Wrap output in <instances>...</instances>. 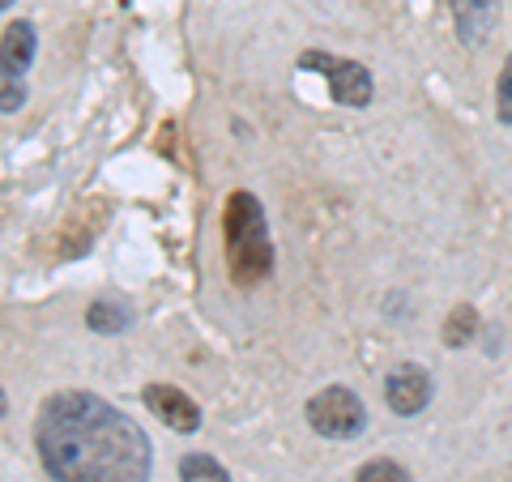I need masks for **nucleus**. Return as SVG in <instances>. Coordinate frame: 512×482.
Segmentation results:
<instances>
[{
    "label": "nucleus",
    "instance_id": "nucleus-12",
    "mask_svg": "<svg viewBox=\"0 0 512 482\" xmlns=\"http://www.w3.org/2000/svg\"><path fill=\"white\" fill-rule=\"evenodd\" d=\"M355 482H414L406 465H397L389 457H376V461H367L363 470L355 474Z\"/></svg>",
    "mask_w": 512,
    "mask_h": 482
},
{
    "label": "nucleus",
    "instance_id": "nucleus-3",
    "mask_svg": "<svg viewBox=\"0 0 512 482\" xmlns=\"http://www.w3.org/2000/svg\"><path fill=\"white\" fill-rule=\"evenodd\" d=\"M303 414H308V427L325 440H355L367 427L363 401H359L355 389H346V384H329V389L312 393Z\"/></svg>",
    "mask_w": 512,
    "mask_h": 482
},
{
    "label": "nucleus",
    "instance_id": "nucleus-8",
    "mask_svg": "<svg viewBox=\"0 0 512 482\" xmlns=\"http://www.w3.org/2000/svg\"><path fill=\"white\" fill-rule=\"evenodd\" d=\"M453 22L461 43H487V35L495 30V0H453Z\"/></svg>",
    "mask_w": 512,
    "mask_h": 482
},
{
    "label": "nucleus",
    "instance_id": "nucleus-9",
    "mask_svg": "<svg viewBox=\"0 0 512 482\" xmlns=\"http://www.w3.org/2000/svg\"><path fill=\"white\" fill-rule=\"evenodd\" d=\"M86 325L90 333H103V337H116L133 325V312H128V303H116V299H94L86 308Z\"/></svg>",
    "mask_w": 512,
    "mask_h": 482
},
{
    "label": "nucleus",
    "instance_id": "nucleus-13",
    "mask_svg": "<svg viewBox=\"0 0 512 482\" xmlns=\"http://www.w3.org/2000/svg\"><path fill=\"white\" fill-rule=\"evenodd\" d=\"M22 107H26V82L0 69V111L13 116V111H22Z\"/></svg>",
    "mask_w": 512,
    "mask_h": 482
},
{
    "label": "nucleus",
    "instance_id": "nucleus-6",
    "mask_svg": "<svg viewBox=\"0 0 512 482\" xmlns=\"http://www.w3.org/2000/svg\"><path fill=\"white\" fill-rule=\"evenodd\" d=\"M141 401H146V410L158 423L180 431V436H192V431L201 427V406L184 389H175V384H146V389H141Z\"/></svg>",
    "mask_w": 512,
    "mask_h": 482
},
{
    "label": "nucleus",
    "instance_id": "nucleus-4",
    "mask_svg": "<svg viewBox=\"0 0 512 482\" xmlns=\"http://www.w3.org/2000/svg\"><path fill=\"white\" fill-rule=\"evenodd\" d=\"M299 69H316L320 77H325L329 94H333V103H338V107H367V103H372V94H376L372 73H367L359 60H342L333 52H303Z\"/></svg>",
    "mask_w": 512,
    "mask_h": 482
},
{
    "label": "nucleus",
    "instance_id": "nucleus-16",
    "mask_svg": "<svg viewBox=\"0 0 512 482\" xmlns=\"http://www.w3.org/2000/svg\"><path fill=\"white\" fill-rule=\"evenodd\" d=\"M9 5H18V0H0V13H5V9H9Z\"/></svg>",
    "mask_w": 512,
    "mask_h": 482
},
{
    "label": "nucleus",
    "instance_id": "nucleus-2",
    "mask_svg": "<svg viewBox=\"0 0 512 482\" xmlns=\"http://www.w3.org/2000/svg\"><path fill=\"white\" fill-rule=\"evenodd\" d=\"M222 244H227V269L239 286H256L274 273V244H269L265 205L252 192H231L227 197Z\"/></svg>",
    "mask_w": 512,
    "mask_h": 482
},
{
    "label": "nucleus",
    "instance_id": "nucleus-14",
    "mask_svg": "<svg viewBox=\"0 0 512 482\" xmlns=\"http://www.w3.org/2000/svg\"><path fill=\"white\" fill-rule=\"evenodd\" d=\"M495 116H500L504 124H512V52L504 56L500 86H495Z\"/></svg>",
    "mask_w": 512,
    "mask_h": 482
},
{
    "label": "nucleus",
    "instance_id": "nucleus-11",
    "mask_svg": "<svg viewBox=\"0 0 512 482\" xmlns=\"http://www.w3.org/2000/svg\"><path fill=\"white\" fill-rule=\"evenodd\" d=\"M180 478L184 482H231L227 465H222L218 457H210V453H188V457H180Z\"/></svg>",
    "mask_w": 512,
    "mask_h": 482
},
{
    "label": "nucleus",
    "instance_id": "nucleus-15",
    "mask_svg": "<svg viewBox=\"0 0 512 482\" xmlns=\"http://www.w3.org/2000/svg\"><path fill=\"white\" fill-rule=\"evenodd\" d=\"M9 414V401H5V389H0V419H5Z\"/></svg>",
    "mask_w": 512,
    "mask_h": 482
},
{
    "label": "nucleus",
    "instance_id": "nucleus-7",
    "mask_svg": "<svg viewBox=\"0 0 512 482\" xmlns=\"http://www.w3.org/2000/svg\"><path fill=\"white\" fill-rule=\"evenodd\" d=\"M35 56H39V30H35V22H26V18L9 22L5 35H0V69L13 73V77H22L30 64H35Z\"/></svg>",
    "mask_w": 512,
    "mask_h": 482
},
{
    "label": "nucleus",
    "instance_id": "nucleus-10",
    "mask_svg": "<svg viewBox=\"0 0 512 482\" xmlns=\"http://www.w3.org/2000/svg\"><path fill=\"white\" fill-rule=\"evenodd\" d=\"M474 333H478V312L470 308V303H461V308L448 312L440 337H444V346H448V350H461V346H470V342H474Z\"/></svg>",
    "mask_w": 512,
    "mask_h": 482
},
{
    "label": "nucleus",
    "instance_id": "nucleus-1",
    "mask_svg": "<svg viewBox=\"0 0 512 482\" xmlns=\"http://www.w3.org/2000/svg\"><path fill=\"white\" fill-rule=\"evenodd\" d=\"M35 448L52 482H150L154 470L141 423L86 389H64L43 401Z\"/></svg>",
    "mask_w": 512,
    "mask_h": 482
},
{
    "label": "nucleus",
    "instance_id": "nucleus-5",
    "mask_svg": "<svg viewBox=\"0 0 512 482\" xmlns=\"http://www.w3.org/2000/svg\"><path fill=\"white\" fill-rule=\"evenodd\" d=\"M431 393H436V384H431V372L419 363H397L393 372L384 376V401H389V410L402 414V419L423 414Z\"/></svg>",
    "mask_w": 512,
    "mask_h": 482
}]
</instances>
